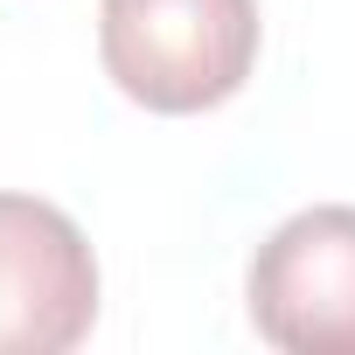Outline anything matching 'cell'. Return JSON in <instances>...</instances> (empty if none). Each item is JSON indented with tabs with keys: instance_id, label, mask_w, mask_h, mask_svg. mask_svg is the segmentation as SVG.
Segmentation results:
<instances>
[{
	"instance_id": "3957f363",
	"label": "cell",
	"mask_w": 355,
	"mask_h": 355,
	"mask_svg": "<svg viewBox=\"0 0 355 355\" xmlns=\"http://www.w3.org/2000/svg\"><path fill=\"white\" fill-rule=\"evenodd\" d=\"M98 320L91 237L42 196H0V355H63Z\"/></svg>"
},
{
	"instance_id": "6da1fadb",
	"label": "cell",
	"mask_w": 355,
	"mask_h": 355,
	"mask_svg": "<svg viewBox=\"0 0 355 355\" xmlns=\"http://www.w3.org/2000/svg\"><path fill=\"white\" fill-rule=\"evenodd\" d=\"M258 0H105L98 8L105 77L160 119L230 105L258 70Z\"/></svg>"
},
{
	"instance_id": "7a4b0ae2",
	"label": "cell",
	"mask_w": 355,
	"mask_h": 355,
	"mask_svg": "<svg viewBox=\"0 0 355 355\" xmlns=\"http://www.w3.org/2000/svg\"><path fill=\"white\" fill-rule=\"evenodd\" d=\"M244 306L286 355H355V202L286 216L251 251Z\"/></svg>"
}]
</instances>
